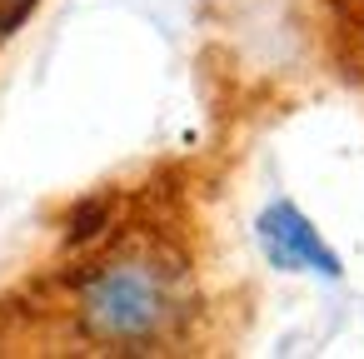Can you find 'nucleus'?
I'll list each match as a JSON object with an SVG mask.
<instances>
[{
  "mask_svg": "<svg viewBox=\"0 0 364 359\" xmlns=\"http://www.w3.org/2000/svg\"><path fill=\"white\" fill-rule=\"evenodd\" d=\"M255 235H259V250L274 269L284 274H319V279H339L344 264L339 254L324 245V235L314 230V220L289 205V200H274L259 220H255Z\"/></svg>",
  "mask_w": 364,
  "mask_h": 359,
  "instance_id": "f03ea898",
  "label": "nucleus"
},
{
  "mask_svg": "<svg viewBox=\"0 0 364 359\" xmlns=\"http://www.w3.org/2000/svg\"><path fill=\"white\" fill-rule=\"evenodd\" d=\"M31 6H36V0H0V41H6V36L31 16Z\"/></svg>",
  "mask_w": 364,
  "mask_h": 359,
  "instance_id": "20e7f679",
  "label": "nucleus"
},
{
  "mask_svg": "<svg viewBox=\"0 0 364 359\" xmlns=\"http://www.w3.org/2000/svg\"><path fill=\"white\" fill-rule=\"evenodd\" d=\"M100 225H105V205H100V200H90V205H85V210L75 215V230H70V245H80V240H90V235H95Z\"/></svg>",
  "mask_w": 364,
  "mask_h": 359,
  "instance_id": "7ed1b4c3",
  "label": "nucleus"
},
{
  "mask_svg": "<svg viewBox=\"0 0 364 359\" xmlns=\"http://www.w3.org/2000/svg\"><path fill=\"white\" fill-rule=\"evenodd\" d=\"M180 319V284L165 259L130 254L85 279L80 324L100 344H150Z\"/></svg>",
  "mask_w": 364,
  "mask_h": 359,
  "instance_id": "f257e3e1",
  "label": "nucleus"
}]
</instances>
